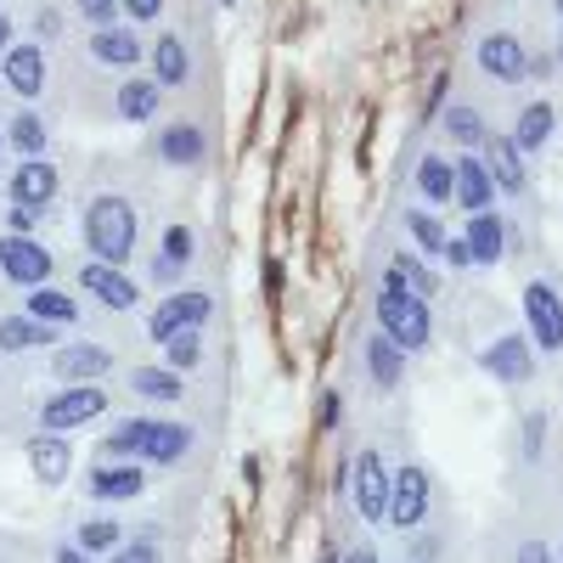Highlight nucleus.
I'll list each match as a JSON object with an SVG mask.
<instances>
[{"mask_svg": "<svg viewBox=\"0 0 563 563\" xmlns=\"http://www.w3.org/2000/svg\"><path fill=\"white\" fill-rule=\"evenodd\" d=\"M440 130H445V141H456V147H467V153L490 141V124H485L479 108H445L440 113Z\"/></svg>", "mask_w": 563, "mask_h": 563, "instance_id": "2f4dec72", "label": "nucleus"}, {"mask_svg": "<svg viewBox=\"0 0 563 563\" xmlns=\"http://www.w3.org/2000/svg\"><path fill=\"white\" fill-rule=\"evenodd\" d=\"M0 158H7V130H0Z\"/></svg>", "mask_w": 563, "mask_h": 563, "instance_id": "6e6d98bb", "label": "nucleus"}, {"mask_svg": "<svg viewBox=\"0 0 563 563\" xmlns=\"http://www.w3.org/2000/svg\"><path fill=\"white\" fill-rule=\"evenodd\" d=\"M192 440H198V434L186 429V422H175V417H147L135 462H147V467H175L186 451H192Z\"/></svg>", "mask_w": 563, "mask_h": 563, "instance_id": "ddd939ff", "label": "nucleus"}, {"mask_svg": "<svg viewBox=\"0 0 563 563\" xmlns=\"http://www.w3.org/2000/svg\"><path fill=\"white\" fill-rule=\"evenodd\" d=\"M344 563H378V552H372V547H355V552H350Z\"/></svg>", "mask_w": 563, "mask_h": 563, "instance_id": "5fc2aeb1", "label": "nucleus"}, {"mask_svg": "<svg viewBox=\"0 0 563 563\" xmlns=\"http://www.w3.org/2000/svg\"><path fill=\"white\" fill-rule=\"evenodd\" d=\"M186 276V265H175V260H164V254H153V282L158 288H175V282Z\"/></svg>", "mask_w": 563, "mask_h": 563, "instance_id": "c03bdc74", "label": "nucleus"}, {"mask_svg": "<svg viewBox=\"0 0 563 563\" xmlns=\"http://www.w3.org/2000/svg\"><path fill=\"white\" fill-rule=\"evenodd\" d=\"M34 225H40V209H7V231H23V238H34Z\"/></svg>", "mask_w": 563, "mask_h": 563, "instance_id": "a18cd8bd", "label": "nucleus"}, {"mask_svg": "<svg viewBox=\"0 0 563 563\" xmlns=\"http://www.w3.org/2000/svg\"><path fill=\"white\" fill-rule=\"evenodd\" d=\"M113 350L108 344H57V355H52V372H57V384H102L108 372H113Z\"/></svg>", "mask_w": 563, "mask_h": 563, "instance_id": "4468645a", "label": "nucleus"}, {"mask_svg": "<svg viewBox=\"0 0 563 563\" xmlns=\"http://www.w3.org/2000/svg\"><path fill=\"white\" fill-rule=\"evenodd\" d=\"M23 462H29V474H34L45 490L68 485V474H74V434H52V429L29 434V440H23Z\"/></svg>", "mask_w": 563, "mask_h": 563, "instance_id": "1a4fd4ad", "label": "nucleus"}, {"mask_svg": "<svg viewBox=\"0 0 563 563\" xmlns=\"http://www.w3.org/2000/svg\"><path fill=\"white\" fill-rule=\"evenodd\" d=\"M153 153H158V164H169V169H198V164L209 158V135H203L192 119H175V124H164V130L153 135Z\"/></svg>", "mask_w": 563, "mask_h": 563, "instance_id": "2eb2a0df", "label": "nucleus"}, {"mask_svg": "<svg viewBox=\"0 0 563 563\" xmlns=\"http://www.w3.org/2000/svg\"><path fill=\"white\" fill-rule=\"evenodd\" d=\"M12 45H18V29H12L7 12H0V52H12Z\"/></svg>", "mask_w": 563, "mask_h": 563, "instance_id": "603ef678", "label": "nucleus"}, {"mask_svg": "<svg viewBox=\"0 0 563 563\" xmlns=\"http://www.w3.org/2000/svg\"><path fill=\"white\" fill-rule=\"evenodd\" d=\"M422 519H429V467H422V462H406V467H395L389 525H395V530H417Z\"/></svg>", "mask_w": 563, "mask_h": 563, "instance_id": "f8f14e48", "label": "nucleus"}, {"mask_svg": "<svg viewBox=\"0 0 563 563\" xmlns=\"http://www.w3.org/2000/svg\"><path fill=\"white\" fill-rule=\"evenodd\" d=\"M366 378L378 384L384 395H389V389H400V378H406V350L384 333V327L366 339Z\"/></svg>", "mask_w": 563, "mask_h": 563, "instance_id": "4be33fe9", "label": "nucleus"}, {"mask_svg": "<svg viewBox=\"0 0 563 563\" xmlns=\"http://www.w3.org/2000/svg\"><path fill=\"white\" fill-rule=\"evenodd\" d=\"M558 18H563V0H558Z\"/></svg>", "mask_w": 563, "mask_h": 563, "instance_id": "13d9d810", "label": "nucleus"}, {"mask_svg": "<svg viewBox=\"0 0 563 563\" xmlns=\"http://www.w3.org/2000/svg\"><path fill=\"white\" fill-rule=\"evenodd\" d=\"M23 310L40 316V321H52V327H74V321H79V294L57 288V282H45V288H29Z\"/></svg>", "mask_w": 563, "mask_h": 563, "instance_id": "bb28decb", "label": "nucleus"}, {"mask_svg": "<svg viewBox=\"0 0 563 563\" xmlns=\"http://www.w3.org/2000/svg\"><path fill=\"white\" fill-rule=\"evenodd\" d=\"M462 243H467V254H474V265H501V254H507V220L496 214V209H479V214H467V231H462Z\"/></svg>", "mask_w": 563, "mask_h": 563, "instance_id": "aec40b11", "label": "nucleus"}, {"mask_svg": "<svg viewBox=\"0 0 563 563\" xmlns=\"http://www.w3.org/2000/svg\"><path fill=\"white\" fill-rule=\"evenodd\" d=\"M519 563H558V552H552L547 541H525V547H519Z\"/></svg>", "mask_w": 563, "mask_h": 563, "instance_id": "de8ad7c7", "label": "nucleus"}, {"mask_svg": "<svg viewBox=\"0 0 563 563\" xmlns=\"http://www.w3.org/2000/svg\"><path fill=\"white\" fill-rule=\"evenodd\" d=\"M214 316V299L203 288H175L169 299H158V310L147 316V339L153 344H169L175 333H192V327H209Z\"/></svg>", "mask_w": 563, "mask_h": 563, "instance_id": "39448f33", "label": "nucleus"}, {"mask_svg": "<svg viewBox=\"0 0 563 563\" xmlns=\"http://www.w3.org/2000/svg\"><path fill=\"white\" fill-rule=\"evenodd\" d=\"M541 440H547V411H530L525 417V456L541 462Z\"/></svg>", "mask_w": 563, "mask_h": 563, "instance_id": "79ce46f5", "label": "nucleus"}, {"mask_svg": "<svg viewBox=\"0 0 563 563\" xmlns=\"http://www.w3.org/2000/svg\"><path fill=\"white\" fill-rule=\"evenodd\" d=\"M389 496H395V467H384L378 451H355L350 462V501L361 525H389Z\"/></svg>", "mask_w": 563, "mask_h": 563, "instance_id": "20e7f679", "label": "nucleus"}, {"mask_svg": "<svg viewBox=\"0 0 563 563\" xmlns=\"http://www.w3.org/2000/svg\"><path fill=\"white\" fill-rule=\"evenodd\" d=\"M141 429H147V417H124V422H113L108 440H102V456H113V462H135V451H141Z\"/></svg>", "mask_w": 563, "mask_h": 563, "instance_id": "c9c22d12", "label": "nucleus"}, {"mask_svg": "<svg viewBox=\"0 0 563 563\" xmlns=\"http://www.w3.org/2000/svg\"><path fill=\"white\" fill-rule=\"evenodd\" d=\"M164 366L198 372V366H203V327H192V333H175V339L164 344Z\"/></svg>", "mask_w": 563, "mask_h": 563, "instance_id": "e433bc0d", "label": "nucleus"}, {"mask_svg": "<svg viewBox=\"0 0 563 563\" xmlns=\"http://www.w3.org/2000/svg\"><path fill=\"white\" fill-rule=\"evenodd\" d=\"M57 164H45V158H18V169H12V180H7V198L18 203V209H45L57 198Z\"/></svg>", "mask_w": 563, "mask_h": 563, "instance_id": "a211bd4d", "label": "nucleus"}, {"mask_svg": "<svg viewBox=\"0 0 563 563\" xmlns=\"http://www.w3.org/2000/svg\"><path fill=\"white\" fill-rule=\"evenodd\" d=\"M525 327H530V344L541 355L563 350V294L547 288V282H530L525 288Z\"/></svg>", "mask_w": 563, "mask_h": 563, "instance_id": "9d476101", "label": "nucleus"}, {"mask_svg": "<svg viewBox=\"0 0 563 563\" xmlns=\"http://www.w3.org/2000/svg\"><path fill=\"white\" fill-rule=\"evenodd\" d=\"M474 57H479V68H485L496 85H519V79L530 74V52L519 45V34H501V29L474 45Z\"/></svg>", "mask_w": 563, "mask_h": 563, "instance_id": "dca6fc26", "label": "nucleus"}, {"mask_svg": "<svg viewBox=\"0 0 563 563\" xmlns=\"http://www.w3.org/2000/svg\"><path fill=\"white\" fill-rule=\"evenodd\" d=\"M265 294H271V299H276V294H282V265H276V260H271V265H265Z\"/></svg>", "mask_w": 563, "mask_h": 563, "instance_id": "864d4df0", "label": "nucleus"}, {"mask_svg": "<svg viewBox=\"0 0 563 563\" xmlns=\"http://www.w3.org/2000/svg\"><path fill=\"white\" fill-rule=\"evenodd\" d=\"M79 294H90L102 310H135L141 305V288L124 276V265H108V260H85L79 265Z\"/></svg>", "mask_w": 563, "mask_h": 563, "instance_id": "9b49d317", "label": "nucleus"}, {"mask_svg": "<svg viewBox=\"0 0 563 563\" xmlns=\"http://www.w3.org/2000/svg\"><path fill=\"white\" fill-rule=\"evenodd\" d=\"M158 102H164V85L158 79H124L119 97H113V119L147 124V119H158Z\"/></svg>", "mask_w": 563, "mask_h": 563, "instance_id": "393cba45", "label": "nucleus"}, {"mask_svg": "<svg viewBox=\"0 0 563 563\" xmlns=\"http://www.w3.org/2000/svg\"><path fill=\"white\" fill-rule=\"evenodd\" d=\"M85 496L102 501V507L141 501V496H147V462H113V456H102V462L85 474Z\"/></svg>", "mask_w": 563, "mask_h": 563, "instance_id": "0eeeda50", "label": "nucleus"}, {"mask_svg": "<svg viewBox=\"0 0 563 563\" xmlns=\"http://www.w3.org/2000/svg\"><path fill=\"white\" fill-rule=\"evenodd\" d=\"M558 63H563V40H558Z\"/></svg>", "mask_w": 563, "mask_h": 563, "instance_id": "4d7b16f0", "label": "nucleus"}, {"mask_svg": "<svg viewBox=\"0 0 563 563\" xmlns=\"http://www.w3.org/2000/svg\"><path fill=\"white\" fill-rule=\"evenodd\" d=\"M130 389L141 395V400H153V406H175L180 395H186V372H175V366H135L130 372Z\"/></svg>", "mask_w": 563, "mask_h": 563, "instance_id": "a878e982", "label": "nucleus"}, {"mask_svg": "<svg viewBox=\"0 0 563 563\" xmlns=\"http://www.w3.org/2000/svg\"><path fill=\"white\" fill-rule=\"evenodd\" d=\"M74 12H79L90 29H113V23H119V0H74Z\"/></svg>", "mask_w": 563, "mask_h": 563, "instance_id": "58836bf2", "label": "nucleus"}, {"mask_svg": "<svg viewBox=\"0 0 563 563\" xmlns=\"http://www.w3.org/2000/svg\"><path fill=\"white\" fill-rule=\"evenodd\" d=\"M422 558H440V541L434 536H417L411 541V563H422Z\"/></svg>", "mask_w": 563, "mask_h": 563, "instance_id": "09e8293b", "label": "nucleus"}, {"mask_svg": "<svg viewBox=\"0 0 563 563\" xmlns=\"http://www.w3.org/2000/svg\"><path fill=\"white\" fill-rule=\"evenodd\" d=\"M417 192H422V203L429 209H440V203H456V164H445V158H422L417 164Z\"/></svg>", "mask_w": 563, "mask_h": 563, "instance_id": "c756f323", "label": "nucleus"}, {"mask_svg": "<svg viewBox=\"0 0 563 563\" xmlns=\"http://www.w3.org/2000/svg\"><path fill=\"white\" fill-rule=\"evenodd\" d=\"M0 85H7L12 97H23V102H34L40 90H45V52H40L34 40L12 45V52H0Z\"/></svg>", "mask_w": 563, "mask_h": 563, "instance_id": "f3484780", "label": "nucleus"}, {"mask_svg": "<svg viewBox=\"0 0 563 563\" xmlns=\"http://www.w3.org/2000/svg\"><path fill=\"white\" fill-rule=\"evenodd\" d=\"M85 52H90V63L97 68H135L141 57H147V45L135 40V29H90V40H85Z\"/></svg>", "mask_w": 563, "mask_h": 563, "instance_id": "6ab92c4d", "label": "nucleus"}, {"mask_svg": "<svg viewBox=\"0 0 563 563\" xmlns=\"http://www.w3.org/2000/svg\"><path fill=\"white\" fill-rule=\"evenodd\" d=\"M113 563H164V547H158V536H124L113 547Z\"/></svg>", "mask_w": 563, "mask_h": 563, "instance_id": "4c0bfd02", "label": "nucleus"}, {"mask_svg": "<svg viewBox=\"0 0 563 563\" xmlns=\"http://www.w3.org/2000/svg\"><path fill=\"white\" fill-rule=\"evenodd\" d=\"M52 563H97V558H90L85 547H74V541H68V547H57V558H52Z\"/></svg>", "mask_w": 563, "mask_h": 563, "instance_id": "8fccbe9b", "label": "nucleus"}, {"mask_svg": "<svg viewBox=\"0 0 563 563\" xmlns=\"http://www.w3.org/2000/svg\"><path fill=\"white\" fill-rule=\"evenodd\" d=\"M400 225L411 231V243H417V254H422V260H445L451 231H445V220H440V214H429V209H406V214H400Z\"/></svg>", "mask_w": 563, "mask_h": 563, "instance_id": "c85d7f7f", "label": "nucleus"}, {"mask_svg": "<svg viewBox=\"0 0 563 563\" xmlns=\"http://www.w3.org/2000/svg\"><path fill=\"white\" fill-rule=\"evenodd\" d=\"M45 141H52L45 119L29 113V108H18V119L7 124V147H18V158H45Z\"/></svg>", "mask_w": 563, "mask_h": 563, "instance_id": "473e14b6", "label": "nucleus"}, {"mask_svg": "<svg viewBox=\"0 0 563 563\" xmlns=\"http://www.w3.org/2000/svg\"><path fill=\"white\" fill-rule=\"evenodd\" d=\"M45 344H57V327L52 321H40L29 310L18 316H0V355H18V350H45Z\"/></svg>", "mask_w": 563, "mask_h": 563, "instance_id": "5701e85b", "label": "nucleus"}, {"mask_svg": "<svg viewBox=\"0 0 563 563\" xmlns=\"http://www.w3.org/2000/svg\"><path fill=\"white\" fill-rule=\"evenodd\" d=\"M225 7H238V0H225Z\"/></svg>", "mask_w": 563, "mask_h": 563, "instance_id": "052dcab7", "label": "nucleus"}, {"mask_svg": "<svg viewBox=\"0 0 563 563\" xmlns=\"http://www.w3.org/2000/svg\"><path fill=\"white\" fill-rule=\"evenodd\" d=\"M558 563H563V547H558Z\"/></svg>", "mask_w": 563, "mask_h": 563, "instance_id": "bf43d9fd", "label": "nucleus"}, {"mask_svg": "<svg viewBox=\"0 0 563 563\" xmlns=\"http://www.w3.org/2000/svg\"><path fill=\"white\" fill-rule=\"evenodd\" d=\"M485 164H490V175H496V192H507V198H519L525 192V153L512 147V141H485Z\"/></svg>", "mask_w": 563, "mask_h": 563, "instance_id": "7c9ffc66", "label": "nucleus"}, {"mask_svg": "<svg viewBox=\"0 0 563 563\" xmlns=\"http://www.w3.org/2000/svg\"><path fill=\"white\" fill-rule=\"evenodd\" d=\"M158 254L175 260V265H192V231H186V225H169L164 243H158Z\"/></svg>", "mask_w": 563, "mask_h": 563, "instance_id": "ea45409f", "label": "nucleus"}, {"mask_svg": "<svg viewBox=\"0 0 563 563\" xmlns=\"http://www.w3.org/2000/svg\"><path fill=\"white\" fill-rule=\"evenodd\" d=\"M389 271L406 282L411 294H422V299H434V294H440V271H434V260H422V254H395Z\"/></svg>", "mask_w": 563, "mask_h": 563, "instance_id": "72a5a7b5", "label": "nucleus"}, {"mask_svg": "<svg viewBox=\"0 0 563 563\" xmlns=\"http://www.w3.org/2000/svg\"><path fill=\"white\" fill-rule=\"evenodd\" d=\"M113 406V395L102 384H63L52 400L40 406V429H52V434H74L85 429V422H102Z\"/></svg>", "mask_w": 563, "mask_h": 563, "instance_id": "7ed1b4c3", "label": "nucleus"}, {"mask_svg": "<svg viewBox=\"0 0 563 563\" xmlns=\"http://www.w3.org/2000/svg\"><path fill=\"white\" fill-rule=\"evenodd\" d=\"M0 276L29 294V288H45V282L57 276V260H52V249L23 238V231H7V238H0Z\"/></svg>", "mask_w": 563, "mask_h": 563, "instance_id": "423d86ee", "label": "nucleus"}, {"mask_svg": "<svg viewBox=\"0 0 563 563\" xmlns=\"http://www.w3.org/2000/svg\"><path fill=\"white\" fill-rule=\"evenodd\" d=\"M147 63H153V79L164 90H180L186 79H192V57H186V40L180 34H158L147 45Z\"/></svg>", "mask_w": 563, "mask_h": 563, "instance_id": "b1692460", "label": "nucleus"}, {"mask_svg": "<svg viewBox=\"0 0 563 563\" xmlns=\"http://www.w3.org/2000/svg\"><path fill=\"white\" fill-rule=\"evenodd\" d=\"M124 541V525L119 519H85L74 530V547H85L90 558H113V547Z\"/></svg>", "mask_w": 563, "mask_h": 563, "instance_id": "f704fd0d", "label": "nucleus"}, {"mask_svg": "<svg viewBox=\"0 0 563 563\" xmlns=\"http://www.w3.org/2000/svg\"><path fill=\"white\" fill-rule=\"evenodd\" d=\"M119 12H124L130 23H158V12H164V0H119Z\"/></svg>", "mask_w": 563, "mask_h": 563, "instance_id": "37998d69", "label": "nucleus"}, {"mask_svg": "<svg viewBox=\"0 0 563 563\" xmlns=\"http://www.w3.org/2000/svg\"><path fill=\"white\" fill-rule=\"evenodd\" d=\"M536 344H530V333H501V339H490L485 350H479V372L485 378H496V384H530L536 378Z\"/></svg>", "mask_w": 563, "mask_h": 563, "instance_id": "6e6552de", "label": "nucleus"}, {"mask_svg": "<svg viewBox=\"0 0 563 563\" xmlns=\"http://www.w3.org/2000/svg\"><path fill=\"white\" fill-rule=\"evenodd\" d=\"M552 130H558V108L552 102H530L519 113V124H512V147H519V153H541L552 141Z\"/></svg>", "mask_w": 563, "mask_h": 563, "instance_id": "cd10ccee", "label": "nucleus"}, {"mask_svg": "<svg viewBox=\"0 0 563 563\" xmlns=\"http://www.w3.org/2000/svg\"><path fill=\"white\" fill-rule=\"evenodd\" d=\"M445 265H451V271H474V254H467V243H462V238H451V243H445Z\"/></svg>", "mask_w": 563, "mask_h": 563, "instance_id": "49530a36", "label": "nucleus"}, {"mask_svg": "<svg viewBox=\"0 0 563 563\" xmlns=\"http://www.w3.org/2000/svg\"><path fill=\"white\" fill-rule=\"evenodd\" d=\"M456 203L467 209V214H479V209H490L496 203V175H490V164L485 158H456Z\"/></svg>", "mask_w": 563, "mask_h": 563, "instance_id": "412c9836", "label": "nucleus"}, {"mask_svg": "<svg viewBox=\"0 0 563 563\" xmlns=\"http://www.w3.org/2000/svg\"><path fill=\"white\" fill-rule=\"evenodd\" d=\"M429 113H445V74H434V90H429Z\"/></svg>", "mask_w": 563, "mask_h": 563, "instance_id": "3c124183", "label": "nucleus"}, {"mask_svg": "<svg viewBox=\"0 0 563 563\" xmlns=\"http://www.w3.org/2000/svg\"><path fill=\"white\" fill-rule=\"evenodd\" d=\"M378 327H384V333H389L406 355H417V350H429V344H434L429 299L411 294L395 271H384V288H378Z\"/></svg>", "mask_w": 563, "mask_h": 563, "instance_id": "f03ea898", "label": "nucleus"}, {"mask_svg": "<svg viewBox=\"0 0 563 563\" xmlns=\"http://www.w3.org/2000/svg\"><path fill=\"white\" fill-rule=\"evenodd\" d=\"M79 231H85L90 260H108V265H130L135 238H141L135 209H130V198H119V192H97V198H90L85 214H79Z\"/></svg>", "mask_w": 563, "mask_h": 563, "instance_id": "f257e3e1", "label": "nucleus"}, {"mask_svg": "<svg viewBox=\"0 0 563 563\" xmlns=\"http://www.w3.org/2000/svg\"><path fill=\"white\" fill-rule=\"evenodd\" d=\"M339 422H344V395H339V389H327V395L316 400V429H321V434H333Z\"/></svg>", "mask_w": 563, "mask_h": 563, "instance_id": "a19ab883", "label": "nucleus"}]
</instances>
